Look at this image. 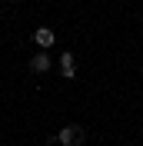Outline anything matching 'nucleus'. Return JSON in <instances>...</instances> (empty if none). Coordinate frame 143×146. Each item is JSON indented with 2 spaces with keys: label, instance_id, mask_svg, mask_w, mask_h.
Returning <instances> with one entry per match:
<instances>
[{
  "label": "nucleus",
  "instance_id": "1",
  "mask_svg": "<svg viewBox=\"0 0 143 146\" xmlns=\"http://www.w3.org/2000/svg\"><path fill=\"white\" fill-rule=\"evenodd\" d=\"M57 143L60 146H80L83 143V129L80 126H63L60 133H57Z\"/></svg>",
  "mask_w": 143,
  "mask_h": 146
},
{
  "label": "nucleus",
  "instance_id": "2",
  "mask_svg": "<svg viewBox=\"0 0 143 146\" xmlns=\"http://www.w3.org/2000/svg\"><path fill=\"white\" fill-rule=\"evenodd\" d=\"M33 40H37V46H40V50H50V46H53V30L50 27H37V33H33Z\"/></svg>",
  "mask_w": 143,
  "mask_h": 146
},
{
  "label": "nucleus",
  "instance_id": "3",
  "mask_svg": "<svg viewBox=\"0 0 143 146\" xmlns=\"http://www.w3.org/2000/svg\"><path fill=\"white\" fill-rule=\"evenodd\" d=\"M60 73L70 80V76H77V60H73V53H60Z\"/></svg>",
  "mask_w": 143,
  "mask_h": 146
},
{
  "label": "nucleus",
  "instance_id": "4",
  "mask_svg": "<svg viewBox=\"0 0 143 146\" xmlns=\"http://www.w3.org/2000/svg\"><path fill=\"white\" fill-rule=\"evenodd\" d=\"M50 66H53V60H50L47 53H37L33 60H30V70H33V73H47Z\"/></svg>",
  "mask_w": 143,
  "mask_h": 146
},
{
  "label": "nucleus",
  "instance_id": "5",
  "mask_svg": "<svg viewBox=\"0 0 143 146\" xmlns=\"http://www.w3.org/2000/svg\"><path fill=\"white\" fill-rule=\"evenodd\" d=\"M10 3H13V0H10Z\"/></svg>",
  "mask_w": 143,
  "mask_h": 146
}]
</instances>
